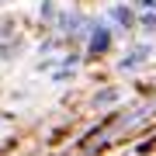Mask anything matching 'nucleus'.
I'll return each instance as SVG.
<instances>
[{
	"label": "nucleus",
	"mask_w": 156,
	"mask_h": 156,
	"mask_svg": "<svg viewBox=\"0 0 156 156\" xmlns=\"http://www.w3.org/2000/svg\"><path fill=\"white\" fill-rule=\"evenodd\" d=\"M111 49H115V31L108 28L104 17H97V21L90 24V31L83 35V45H80V52H83V59H87V62H94V59H104Z\"/></svg>",
	"instance_id": "f257e3e1"
},
{
	"label": "nucleus",
	"mask_w": 156,
	"mask_h": 156,
	"mask_svg": "<svg viewBox=\"0 0 156 156\" xmlns=\"http://www.w3.org/2000/svg\"><path fill=\"white\" fill-rule=\"evenodd\" d=\"M135 7L128 4V0H118V4H111L104 11V21H108V28L115 31V38H125V35H132L135 31Z\"/></svg>",
	"instance_id": "f03ea898"
},
{
	"label": "nucleus",
	"mask_w": 156,
	"mask_h": 156,
	"mask_svg": "<svg viewBox=\"0 0 156 156\" xmlns=\"http://www.w3.org/2000/svg\"><path fill=\"white\" fill-rule=\"evenodd\" d=\"M153 52H156V49H153L149 42H135L132 49H128L125 56L115 62V69H118V73H139V69L146 66V62L153 59Z\"/></svg>",
	"instance_id": "7ed1b4c3"
},
{
	"label": "nucleus",
	"mask_w": 156,
	"mask_h": 156,
	"mask_svg": "<svg viewBox=\"0 0 156 156\" xmlns=\"http://www.w3.org/2000/svg\"><path fill=\"white\" fill-rule=\"evenodd\" d=\"M122 97H125V90L118 87V83L97 87L94 94H90V108H94V111H111V108H118V104H122Z\"/></svg>",
	"instance_id": "20e7f679"
},
{
	"label": "nucleus",
	"mask_w": 156,
	"mask_h": 156,
	"mask_svg": "<svg viewBox=\"0 0 156 156\" xmlns=\"http://www.w3.org/2000/svg\"><path fill=\"white\" fill-rule=\"evenodd\" d=\"M56 11H59V4H56V0H42V4H38V24H42V31H52Z\"/></svg>",
	"instance_id": "39448f33"
},
{
	"label": "nucleus",
	"mask_w": 156,
	"mask_h": 156,
	"mask_svg": "<svg viewBox=\"0 0 156 156\" xmlns=\"http://www.w3.org/2000/svg\"><path fill=\"white\" fill-rule=\"evenodd\" d=\"M21 52H24V38H4V42H0V59H4V62H11V59H17V56H21Z\"/></svg>",
	"instance_id": "423d86ee"
},
{
	"label": "nucleus",
	"mask_w": 156,
	"mask_h": 156,
	"mask_svg": "<svg viewBox=\"0 0 156 156\" xmlns=\"http://www.w3.org/2000/svg\"><path fill=\"white\" fill-rule=\"evenodd\" d=\"M135 31L153 35L156 31V11H139V14H135Z\"/></svg>",
	"instance_id": "0eeeda50"
},
{
	"label": "nucleus",
	"mask_w": 156,
	"mask_h": 156,
	"mask_svg": "<svg viewBox=\"0 0 156 156\" xmlns=\"http://www.w3.org/2000/svg\"><path fill=\"white\" fill-rule=\"evenodd\" d=\"M49 80H52V83H73V80H76V69H73V66H56L49 73Z\"/></svg>",
	"instance_id": "6e6552de"
},
{
	"label": "nucleus",
	"mask_w": 156,
	"mask_h": 156,
	"mask_svg": "<svg viewBox=\"0 0 156 156\" xmlns=\"http://www.w3.org/2000/svg\"><path fill=\"white\" fill-rule=\"evenodd\" d=\"M52 69H56V56H45L38 66H35V73H52Z\"/></svg>",
	"instance_id": "1a4fd4ad"
},
{
	"label": "nucleus",
	"mask_w": 156,
	"mask_h": 156,
	"mask_svg": "<svg viewBox=\"0 0 156 156\" xmlns=\"http://www.w3.org/2000/svg\"><path fill=\"white\" fill-rule=\"evenodd\" d=\"M135 11H156V0H128Z\"/></svg>",
	"instance_id": "9d476101"
},
{
	"label": "nucleus",
	"mask_w": 156,
	"mask_h": 156,
	"mask_svg": "<svg viewBox=\"0 0 156 156\" xmlns=\"http://www.w3.org/2000/svg\"><path fill=\"white\" fill-rule=\"evenodd\" d=\"M4 118H11V115H4V111H0V122H4Z\"/></svg>",
	"instance_id": "9b49d317"
},
{
	"label": "nucleus",
	"mask_w": 156,
	"mask_h": 156,
	"mask_svg": "<svg viewBox=\"0 0 156 156\" xmlns=\"http://www.w3.org/2000/svg\"><path fill=\"white\" fill-rule=\"evenodd\" d=\"M69 4H80V0H69Z\"/></svg>",
	"instance_id": "f8f14e48"
},
{
	"label": "nucleus",
	"mask_w": 156,
	"mask_h": 156,
	"mask_svg": "<svg viewBox=\"0 0 156 156\" xmlns=\"http://www.w3.org/2000/svg\"><path fill=\"white\" fill-rule=\"evenodd\" d=\"M0 146H4V142H0Z\"/></svg>",
	"instance_id": "ddd939ff"
}]
</instances>
